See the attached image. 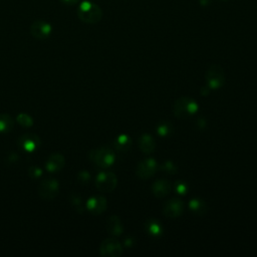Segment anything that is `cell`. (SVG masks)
I'll return each mask as SVG.
<instances>
[{"mask_svg": "<svg viewBox=\"0 0 257 257\" xmlns=\"http://www.w3.org/2000/svg\"><path fill=\"white\" fill-rule=\"evenodd\" d=\"M78 17L87 25H96L103 18V10L95 3L84 1L78 7Z\"/></svg>", "mask_w": 257, "mask_h": 257, "instance_id": "6da1fadb", "label": "cell"}, {"mask_svg": "<svg viewBox=\"0 0 257 257\" xmlns=\"http://www.w3.org/2000/svg\"><path fill=\"white\" fill-rule=\"evenodd\" d=\"M198 111V104L191 98L181 97L179 98L173 108L174 114L178 119H188Z\"/></svg>", "mask_w": 257, "mask_h": 257, "instance_id": "7a4b0ae2", "label": "cell"}, {"mask_svg": "<svg viewBox=\"0 0 257 257\" xmlns=\"http://www.w3.org/2000/svg\"><path fill=\"white\" fill-rule=\"evenodd\" d=\"M205 79L209 88L218 89L222 87L225 83V74L223 68L217 64L211 65L206 72Z\"/></svg>", "mask_w": 257, "mask_h": 257, "instance_id": "3957f363", "label": "cell"}, {"mask_svg": "<svg viewBox=\"0 0 257 257\" xmlns=\"http://www.w3.org/2000/svg\"><path fill=\"white\" fill-rule=\"evenodd\" d=\"M90 159L101 168H109L114 162V154L109 148H100L90 153Z\"/></svg>", "mask_w": 257, "mask_h": 257, "instance_id": "277c9868", "label": "cell"}, {"mask_svg": "<svg viewBox=\"0 0 257 257\" xmlns=\"http://www.w3.org/2000/svg\"><path fill=\"white\" fill-rule=\"evenodd\" d=\"M116 184H118V179L112 172H102L96 179L97 188L104 193H110L114 191Z\"/></svg>", "mask_w": 257, "mask_h": 257, "instance_id": "5b68a950", "label": "cell"}, {"mask_svg": "<svg viewBox=\"0 0 257 257\" xmlns=\"http://www.w3.org/2000/svg\"><path fill=\"white\" fill-rule=\"evenodd\" d=\"M39 195L44 200H53L55 199L59 192V184L57 180L48 179L41 182L39 189Z\"/></svg>", "mask_w": 257, "mask_h": 257, "instance_id": "8992f818", "label": "cell"}, {"mask_svg": "<svg viewBox=\"0 0 257 257\" xmlns=\"http://www.w3.org/2000/svg\"><path fill=\"white\" fill-rule=\"evenodd\" d=\"M53 32V28L49 22L44 20H36L30 27L31 35L39 40L48 39Z\"/></svg>", "mask_w": 257, "mask_h": 257, "instance_id": "52a82bcc", "label": "cell"}, {"mask_svg": "<svg viewBox=\"0 0 257 257\" xmlns=\"http://www.w3.org/2000/svg\"><path fill=\"white\" fill-rule=\"evenodd\" d=\"M100 252L103 256L119 257L123 253V247L121 243L116 239L108 238L102 242L100 247Z\"/></svg>", "mask_w": 257, "mask_h": 257, "instance_id": "ba28073f", "label": "cell"}, {"mask_svg": "<svg viewBox=\"0 0 257 257\" xmlns=\"http://www.w3.org/2000/svg\"><path fill=\"white\" fill-rule=\"evenodd\" d=\"M157 162L154 159H145L138 164L136 174L139 178L146 180L154 176V174L157 172Z\"/></svg>", "mask_w": 257, "mask_h": 257, "instance_id": "9c48e42d", "label": "cell"}, {"mask_svg": "<svg viewBox=\"0 0 257 257\" xmlns=\"http://www.w3.org/2000/svg\"><path fill=\"white\" fill-rule=\"evenodd\" d=\"M184 210V204L179 199H171L167 201L163 207V213L169 218L179 217Z\"/></svg>", "mask_w": 257, "mask_h": 257, "instance_id": "30bf717a", "label": "cell"}, {"mask_svg": "<svg viewBox=\"0 0 257 257\" xmlns=\"http://www.w3.org/2000/svg\"><path fill=\"white\" fill-rule=\"evenodd\" d=\"M18 144L27 152H33L40 145V139L34 134H27L19 138Z\"/></svg>", "mask_w": 257, "mask_h": 257, "instance_id": "8fae6325", "label": "cell"}, {"mask_svg": "<svg viewBox=\"0 0 257 257\" xmlns=\"http://www.w3.org/2000/svg\"><path fill=\"white\" fill-rule=\"evenodd\" d=\"M86 207L88 211H90L93 214H101L103 213L106 208H107V199L103 196H95L91 197L87 203Z\"/></svg>", "mask_w": 257, "mask_h": 257, "instance_id": "7c38bea8", "label": "cell"}, {"mask_svg": "<svg viewBox=\"0 0 257 257\" xmlns=\"http://www.w3.org/2000/svg\"><path fill=\"white\" fill-rule=\"evenodd\" d=\"M173 188V186L171 184V182H169L168 180H158L156 181L154 184H153V187H152V190H153V193L156 197L158 198H163L167 196L171 190Z\"/></svg>", "mask_w": 257, "mask_h": 257, "instance_id": "4fadbf2b", "label": "cell"}, {"mask_svg": "<svg viewBox=\"0 0 257 257\" xmlns=\"http://www.w3.org/2000/svg\"><path fill=\"white\" fill-rule=\"evenodd\" d=\"M64 164H65L64 157L61 154L55 153L49 157L45 166L46 169H48L50 172H57L63 168Z\"/></svg>", "mask_w": 257, "mask_h": 257, "instance_id": "5bb4252c", "label": "cell"}, {"mask_svg": "<svg viewBox=\"0 0 257 257\" xmlns=\"http://www.w3.org/2000/svg\"><path fill=\"white\" fill-rule=\"evenodd\" d=\"M107 230L113 236H120L124 231L121 219L118 216H111L107 221Z\"/></svg>", "mask_w": 257, "mask_h": 257, "instance_id": "9a60e30c", "label": "cell"}, {"mask_svg": "<svg viewBox=\"0 0 257 257\" xmlns=\"http://www.w3.org/2000/svg\"><path fill=\"white\" fill-rule=\"evenodd\" d=\"M139 148L144 154H151L156 148L154 138L149 134H144L139 139Z\"/></svg>", "mask_w": 257, "mask_h": 257, "instance_id": "2e32d148", "label": "cell"}, {"mask_svg": "<svg viewBox=\"0 0 257 257\" xmlns=\"http://www.w3.org/2000/svg\"><path fill=\"white\" fill-rule=\"evenodd\" d=\"M114 146L119 151L127 152L131 148V140L126 135H121L115 139Z\"/></svg>", "mask_w": 257, "mask_h": 257, "instance_id": "e0dca14e", "label": "cell"}, {"mask_svg": "<svg viewBox=\"0 0 257 257\" xmlns=\"http://www.w3.org/2000/svg\"><path fill=\"white\" fill-rule=\"evenodd\" d=\"M12 128H13V121L10 118V115L6 114H0V132L7 133L11 131Z\"/></svg>", "mask_w": 257, "mask_h": 257, "instance_id": "ac0fdd59", "label": "cell"}, {"mask_svg": "<svg viewBox=\"0 0 257 257\" xmlns=\"http://www.w3.org/2000/svg\"><path fill=\"white\" fill-rule=\"evenodd\" d=\"M189 207L193 212L197 214H203L205 212V203L200 199H192L189 203Z\"/></svg>", "mask_w": 257, "mask_h": 257, "instance_id": "d6986e66", "label": "cell"}, {"mask_svg": "<svg viewBox=\"0 0 257 257\" xmlns=\"http://www.w3.org/2000/svg\"><path fill=\"white\" fill-rule=\"evenodd\" d=\"M146 228H147V231L150 233V234L155 235V236L160 235L162 233V227H161L160 223L155 221V220L148 221V223L146 224Z\"/></svg>", "mask_w": 257, "mask_h": 257, "instance_id": "ffe728a7", "label": "cell"}, {"mask_svg": "<svg viewBox=\"0 0 257 257\" xmlns=\"http://www.w3.org/2000/svg\"><path fill=\"white\" fill-rule=\"evenodd\" d=\"M17 123L22 126V127H26V128H29L32 126L33 121L30 118V116L27 114H19L17 115Z\"/></svg>", "mask_w": 257, "mask_h": 257, "instance_id": "44dd1931", "label": "cell"}, {"mask_svg": "<svg viewBox=\"0 0 257 257\" xmlns=\"http://www.w3.org/2000/svg\"><path fill=\"white\" fill-rule=\"evenodd\" d=\"M157 132L158 134L161 136V137H166L170 134L171 132V127L166 124V123H163V124H160L157 128Z\"/></svg>", "mask_w": 257, "mask_h": 257, "instance_id": "7402d4cb", "label": "cell"}, {"mask_svg": "<svg viewBox=\"0 0 257 257\" xmlns=\"http://www.w3.org/2000/svg\"><path fill=\"white\" fill-rule=\"evenodd\" d=\"M161 169H162L163 171H164V172L168 173V174H175V173L177 172V168L175 167V165L173 164V163L170 162V161L165 162L164 164L162 165Z\"/></svg>", "mask_w": 257, "mask_h": 257, "instance_id": "603a6c76", "label": "cell"}, {"mask_svg": "<svg viewBox=\"0 0 257 257\" xmlns=\"http://www.w3.org/2000/svg\"><path fill=\"white\" fill-rule=\"evenodd\" d=\"M187 190H188V187H187L186 184H184L182 182L176 183V191L179 194H185L187 192Z\"/></svg>", "mask_w": 257, "mask_h": 257, "instance_id": "cb8c5ba5", "label": "cell"}, {"mask_svg": "<svg viewBox=\"0 0 257 257\" xmlns=\"http://www.w3.org/2000/svg\"><path fill=\"white\" fill-rule=\"evenodd\" d=\"M41 170L39 169V168H36V167H31L30 169H29V175L31 176V177H33V178H37V177H39L40 175H41Z\"/></svg>", "mask_w": 257, "mask_h": 257, "instance_id": "d4e9b609", "label": "cell"}, {"mask_svg": "<svg viewBox=\"0 0 257 257\" xmlns=\"http://www.w3.org/2000/svg\"><path fill=\"white\" fill-rule=\"evenodd\" d=\"M60 1L66 5H74V4H77L80 0H60Z\"/></svg>", "mask_w": 257, "mask_h": 257, "instance_id": "484cf974", "label": "cell"}, {"mask_svg": "<svg viewBox=\"0 0 257 257\" xmlns=\"http://www.w3.org/2000/svg\"><path fill=\"white\" fill-rule=\"evenodd\" d=\"M199 1H200V4L202 6H206V5L211 3V0H199Z\"/></svg>", "mask_w": 257, "mask_h": 257, "instance_id": "4316f807", "label": "cell"}, {"mask_svg": "<svg viewBox=\"0 0 257 257\" xmlns=\"http://www.w3.org/2000/svg\"><path fill=\"white\" fill-rule=\"evenodd\" d=\"M222 1H227V0H222Z\"/></svg>", "mask_w": 257, "mask_h": 257, "instance_id": "83f0119b", "label": "cell"}]
</instances>
